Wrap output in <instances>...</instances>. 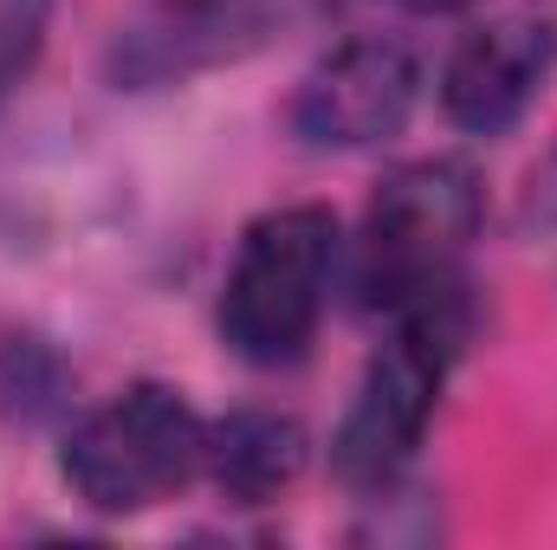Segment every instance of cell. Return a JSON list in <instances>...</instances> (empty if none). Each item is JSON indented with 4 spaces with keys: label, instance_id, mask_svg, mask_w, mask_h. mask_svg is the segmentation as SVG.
Returning a JSON list of instances; mask_svg holds the SVG:
<instances>
[{
    "label": "cell",
    "instance_id": "cell-6",
    "mask_svg": "<svg viewBox=\"0 0 557 550\" xmlns=\"http://www.w3.org/2000/svg\"><path fill=\"white\" fill-rule=\"evenodd\" d=\"M557 65V33L539 20H486L473 26L441 72V111L473 130V137H499L525 117V104L545 91Z\"/></svg>",
    "mask_w": 557,
    "mask_h": 550
},
{
    "label": "cell",
    "instance_id": "cell-3",
    "mask_svg": "<svg viewBox=\"0 0 557 550\" xmlns=\"http://www.w3.org/2000/svg\"><path fill=\"white\" fill-rule=\"evenodd\" d=\"M337 266V221L331 208H278L247 227L227 285H221V337L247 363L305 357Z\"/></svg>",
    "mask_w": 557,
    "mask_h": 550
},
{
    "label": "cell",
    "instance_id": "cell-5",
    "mask_svg": "<svg viewBox=\"0 0 557 550\" xmlns=\"http://www.w3.org/2000/svg\"><path fill=\"white\" fill-rule=\"evenodd\" d=\"M421 98L416 52L396 39H344L324 52L298 98H292V130L311 149H370L389 142Z\"/></svg>",
    "mask_w": 557,
    "mask_h": 550
},
{
    "label": "cell",
    "instance_id": "cell-4",
    "mask_svg": "<svg viewBox=\"0 0 557 550\" xmlns=\"http://www.w3.org/2000/svg\"><path fill=\"white\" fill-rule=\"evenodd\" d=\"M201 460H208V421L162 383H137L117 402L91 409L59 453L72 492L111 518L175 499L201 473Z\"/></svg>",
    "mask_w": 557,
    "mask_h": 550
},
{
    "label": "cell",
    "instance_id": "cell-7",
    "mask_svg": "<svg viewBox=\"0 0 557 550\" xmlns=\"http://www.w3.org/2000/svg\"><path fill=\"white\" fill-rule=\"evenodd\" d=\"M305 466V427L285 421V414H267V409H240L227 421L208 427V460L201 473H214V486L240 505H260L285 492Z\"/></svg>",
    "mask_w": 557,
    "mask_h": 550
},
{
    "label": "cell",
    "instance_id": "cell-8",
    "mask_svg": "<svg viewBox=\"0 0 557 550\" xmlns=\"http://www.w3.org/2000/svg\"><path fill=\"white\" fill-rule=\"evenodd\" d=\"M46 20H52V0H0V91H13L39 59Z\"/></svg>",
    "mask_w": 557,
    "mask_h": 550
},
{
    "label": "cell",
    "instance_id": "cell-1",
    "mask_svg": "<svg viewBox=\"0 0 557 550\" xmlns=\"http://www.w3.org/2000/svg\"><path fill=\"white\" fill-rule=\"evenodd\" d=\"M460 343H467V298H460V285L428 291L416 304L389 311V337L370 357V370L357 383V402H350L337 440H331V460H337L344 486L383 492L416 460L428 414H434L441 389H447V370H454Z\"/></svg>",
    "mask_w": 557,
    "mask_h": 550
},
{
    "label": "cell",
    "instance_id": "cell-2",
    "mask_svg": "<svg viewBox=\"0 0 557 550\" xmlns=\"http://www.w3.org/2000/svg\"><path fill=\"white\" fill-rule=\"evenodd\" d=\"M480 221H486V195L467 162L454 155L403 162L363 214V260H357L363 298L376 311H403L428 291L460 285V260Z\"/></svg>",
    "mask_w": 557,
    "mask_h": 550
},
{
    "label": "cell",
    "instance_id": "cell-9",
    "mask_svg": "<svg viewBox=\"0 0 557 550\" xmlns=\"http://www.w3.org/2000/svg\"><path fill=\"white\" fill-rule=\"evenodd\" d=\"M403 7H416V13H460V7H473V0H403Z\"/></svg>",
    "mask_w": 557,
    "mask_h": 550
}]
</instances>
